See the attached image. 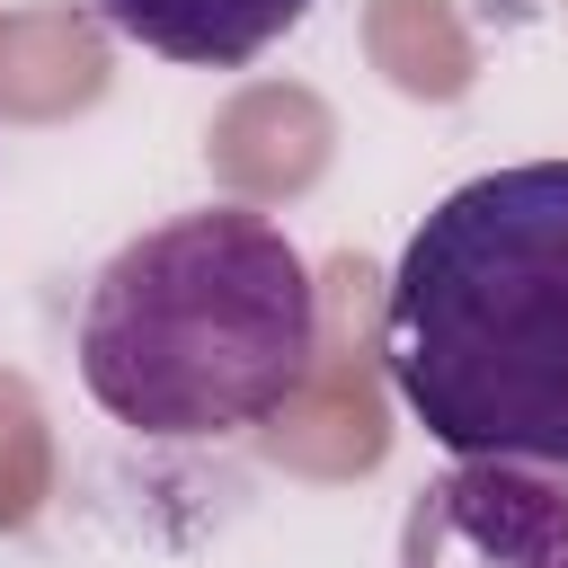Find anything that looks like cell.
<instances>
[{"mask_svg": "<svg viewBox=\"0 0 568 568\" xmlns=\"http://www.w3.org/2000/svg\"><path fill=\"white\" fill-rule=\"evenodd\" d=\"M382 364L453 462L568 470V160L462 178L408 231Z\"/></svg>", "mask_w": 568, "mask_h": 568, "instance_id": "obj_1", "label": "cell"}, {"mask_svg": "<svg viewBox=\"0 0 568 568\" xmlns=\"http://www.w3.org/2000/svg\"><path fill=\"white\" fill-rule=\"evenodd\" d=\"M71 364L80 390L142 444L248 435L320 364L311 257L248 204L169 213L89 275Z\"/></svg>", "mask_w": 568, "mask_h": 568, "instance_id": "obj_2", "label": "cell"}, {"mask_svg": "<svg viewBox=\"0 0 568 568\" xmlns=\"http://www.w3.org/2000/svg\"><path fill=\"white\" fill-rule=\"evenodd\" d=\"M399 568H568V470L453 462L399 515Z\"/></svg>", "mask_w": 568, "mask_h": 568, "instance_id": "obj_3", "label": "cell"}, {"mask_svg": "<svg viewBox=\"0 0 568 568\" xmlns=\"http://www.w3.org/2000/svg\"><path fill=\"white\" fill-rule=\"evenodd\" d=\"M124 44L186 62V71H248L266 44H284L320 0H89Z\"/></svg>", "mask_w": 568, "mask_h": 568, "instance_id": "obj_4", "label": "cell"}]
</instances>
